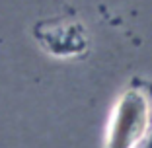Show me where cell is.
I'll return each instance as SVG.
<instances>
[{
  "label": "cell",
  "instance_id": "1",
  "mask_svg": "<svg viewBox=\"0 0 152 148\" xmlns=\"http://www.w3.org/2000/svg\"><path fill=\"white\" fill-rule=\"evenodd\" d=\"M150 103L139 88H129L119 98L107 127L105 148H137L146 136Z\"/></svg>",
  "mask_w": 152,
  "mask_h": 148
},
{
  "label": "cell",
  "instance_id": "2",
  "mask_svg": "<svg viewBox=\"0 0 152 148\" xmlns=\"http://www.w3.org/2000/svg\"><path fill=\"white\" fill-rule=\"evenodd\" d=\"M35 37L53 57H78L88 49V33L78 22H41L35 27Z\"/></svg>",
  "mask_w": 152,
  "mask_h": 148
}]
</instances>
